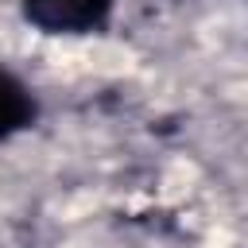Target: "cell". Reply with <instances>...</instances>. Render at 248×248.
Listing matches in <instances>:
<instances>
[{"label": "cell", "mask_w": 248, "mask_h": 248, "mask_svg": "<svg viewBox=\"0 0 248 248\" xmlns=\"http://www.w3.org/2000/svg\"><path fill=\"white\" fill-rule=\"evenodd\" d=\"M23 19L46 35H89L101 31L116 0H19Z\"/></svg>", "instance_id": "1"}, {"label": "cell", "mask_w": 248, "mask_h": 248, "mask_svg": "<svg viewBox=\"0 0 248 248\" xmlns=\"http://www.w3.org/2000/svg\"><path fill=\"white\" fill-rule=\"evenodd\" d=\"M31 120H35V97L27 93V85L19 78L0 70V140L27 128Z\"/></svg>", "instance_id": "2"}]
</instances>
